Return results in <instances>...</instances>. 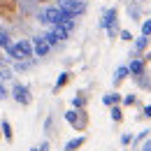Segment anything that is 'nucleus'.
I'll use <instances>...</instances> for the list:
<instances>
[{"label":"nucleus","mask_w":151,"mask_h":151,"mask_svg":"<svg viewBox=\"0 0 151 151\" xmlns=\"http://www.w3.org/2000/svg\"><path fill=\"white\" fill-rule=\"evenodd\" d=\"M5 54L12 58V60H17V63H19V60H30V58H35L33 42H30V40H26V37L19 40V42H14V44H12Z\"/></svg>","instance_id":"1"},{"label":"nucleus","mask_w":151,"mask_h":151,"mask_svg":"<svg viewBox=\"0 0 151 151\" xmlns=\"http://www.w3.org/2000/svg\"><path fill=\"white\" fill-rule=\"evenodd\" d=\"M68 17H70V14H68V12H63L58 5H51V7H44V9L40 12L37 21L51 28V26H58V23H63V21L68 19ZM72 19H75V17H72Z\"/></svg>","instance_id":"2"},{"label":"nucleus","mask_w":151,"mask_h":151,"mask_svg":"<svg viewBox=\"0 0 151 151\" xmlns=\"http://www.w3.org/2000/svg\"><path fill=\"white\" fill-rule=\"evenodd\" d=\"M63 119L75 128V130H86L88 128V112L86 109H75V107H70L68 112H63Z\"/></svg>","instance_id":"3"},{"label":"nucleus","mask_w":151,"mask_h":151,"mask_svg":"<svg viewBox=\"0 0 151 151\" xmlns=\"http://www.w3.org/2000/svg\"><path fill=\"white\" fill-rule=\"evenodd\" d=\"M9 98L21 105V107H28L30 102H33V93H30V88L26 86V84H21V81H14L12 84V88H9Z\"/></svg>","instance_id":"4"},{"label":"nucleus","mask_w":151,"mask_h":151,"mask_svg":"<svg viewBox=\"0 0 151 151\" xmlns=\"http://www.w3.org/2000/svg\"><path fill=\"white\" fill-rule=\"evenodd\" d=\"M58 7L63 12H68L70 17H75V19L86 12V2L84 0H58Z\"/></svg>","instance_id":"5"},{"label":"nucleus","mask_w":151,"mask_h":151,"mask_svg":"<svg viewBox=\"0 0 151 151\" xmlns=\"http://www.w3.org/2000/svg\"><path fill=\"white\" fill-rule=\"evenodd\" d=\"M33 42V51H35V58H44L51 54V44L44 40V35H35V37L30 40Z\"/></svg>","instance_id":"6"},{"label":"nucleus","mask_w":151,"mask_h":151,"mask_svg":"<svg viewBox=\"0 0 151 151\" xmlns=\"http://www.w3.org/2000/svg\"><path fill=\"white\" fill-rule=\"evenodd\" d=\"M19 14L17 0H0V19H14Z\"/></svg>","instance_id":"7"},{"label":"nucleus","mask_w":151,"mask_h":151,"mask_svg":"<svg viewBox=\"0 0 151 151\" xmlns=\"http://www.w3.org/2000/svg\"><path fill=\"white\" fill-rule=\"evenodd\" d=\"M114 23H119V9H116V7H109V9H105L102 17H100V28L107 30V28L114 26Z\"/></svg>","instance_id":"8"},{"label":"nucleus","mask_w":151,"mask_h":151,"mask_svg":"<svg viewBox=\"0 0 151 151\" xmlns=\"http://www.w3.org/2000/svg\"><path fill=\"white\" fill-rule=\"evenodd\" d=\"M128 70H130L132 79H139L142 75H147V60H142V58H132L130 63H128Z\"/></svg>","instance_id":"9"},{"label":"nucleus","mask_w":151,"mask_h":151,"mask_svg":"<svg viewBox=\"0 0 151 151\" xmlns=\"http://www.w3.org/2000/svg\"><path fill=\"white\" fill-rule=\"evenodd\" d=\"M130 77V70H128V65H119L116 70H114V77H112V84H114V88H119L126 79Z\"/></svg>","instance_id":"10"},{"label":"nucleus","mask_w":151,"mask_h":151,"mask_svg":"<svg viewBox=\"0 0 151 151\" xmlns=\"http://www.w3.org/2000/svg\"><path fill=\"white\" fill-rule=\"evenodd\" d=\"M149 42L151 37H147V35H139V37H135V51H132V58H139L147 49H149Z\"/></svg>","instance_id":"11"},{"label":"nucleus","mask_w":151,"mask_h":151,"mask_svg":"<svg viewBox=\"0 0 151 151\" xmlns=\"http://www.w3.org/2000/svg\"><path fill=\"white\" fill-rule=\"evenodd\" d=\"M84 144H86V135L81 132V135H77V137H72V139H68V142L63 144V151H79Z\"/></svg>","instance_id":"12"},{"label":"nucleus","mask_w":151,"mask_h":151,"mask_svg":"<svg viewBox=\"0 0 151 151\" xmlns=\"http://www.w3.org/2000/svg\"><path fill=\"white\" fill-rule=\"evenodd\" d=\"M70 81H72V72H70V70L60 72V75H58V79H56V84H54V93H60V91H63Z\"/></svg>","instance_id":"13"},{"label":"nucleus","mask_w":151,"mask_h":151,"mask_svg":"<svg viewBox=\"0 0 151 151\" xmlns=\"http://www.w3.org/2000/svg\"><path fill=\"white\" fill-rule=\"evenodd\" d=\"M121 102H123V95L119 91H109V93L102 95V105L105 107H114V105H121Z\"/></svg>","instance_id":"14"},{"label":"nucleus","mask_w":151,"mask_h":151,"mask_svg":"<svg viewBox=\"0 0 151 151\" xmlns=\"http://www.w3.org/2000/svg\"><path fill=\"white\" fill-rule=\"evenodd\" d=\"M0 130H2V139H5L7 144H12V142H14V130H12V123H9L7 119H2V121H0Z\"/></svg>","instance_id":"15"},{"label":"nucleus","mask_w":151,"mask_h":151,"mask_svg":"<svg viewBox=\"0 0 151 151\" xmlns=\"http://www.w3.org/2000/svg\"><path fill=\"white\" fill-rule=\"evenodd\" d=\"M86 105H88V93L86 91H77V95L72 98V107L75 109H86Z\"/></svg>","instance_id":"16"},{"label":"nucleus","mask_w":151,"mask_h":151,"mask_svg":"<svg viewBox=\"0 0 151 151\" xmlns=\"http://www.w3.org/2000/svg\"><path fill=\"white\" fill-rule=\"evenodd\" d=\"M149 137H151V130H149V128H144V130L139 132V135H135V137H132L130 149H137V147H142V142H144V139H149Z\"/></svg>","instance_id":"17"},{"label":"nucleus","mask_w":151,"mask_h":151,"mask_svg":"<svg viewBox=\"0 0 151 151\" xmlns=\"http://www.w3.org/2000/svg\"><path fill=\"white\" fill-rule=\"evenodd\" d=\"M109 116L114 123H123V105H114L109 107Z\"/></svg>","instance_id":"18"},{"label":"nucleus","mask_w":151,"mask_h":151,"mask_svg":"<svg viewBox=\"0 0 151 151\" xmlns=\"http://www.w3.org/2000/svg\"><path fill=\"white\" fill-rule=\"evenodd\" d=\"M12 44H14V42H12V37H9L7 33H2V30H0V51H7Z\"/></svg>","instance_id":"19"},{"label":"nucleus","mask_w":151,"mask_h":151,"mask_svg":"<svg viewBox=\"0 0 151 151\" xmlns=\"http://www.w3.org/2000/svg\"><path fill=\"white\" fill-rule=\"evenodd\" d=\"M44 40H47V42L51 44V49H54V47H58V44H60V40H58V35H56V33H54V30H51V28H49V30L44 33Z\"/></svg>","instance_id":"20"},{"label":"nucleus","mask_w":151,"mask_h":151,"mask_svg":"<svg viewBox=\"0 0 151 151\" xmlns=\"http://www.w3.org/2000/svg\"><path fill=\"white\" fill-rule=\"evenodd\" d=\"M123 107H135L137 105V95L135 93H128V95H123V102H121Z\"/></svg>","instance_id":"21"},{"label":"nucleus","mask_w":151,"mask_h":151,"mask_svg":"<svg viewBox=\"0 0 151 151\" xmlns=\"http://www.w3.org/2000/svg\"><path fill=\"white\" fill-rule=\"evenodd\" d=\"M128 14L132 17V21H139V9H137V0H135L132 5H128Z\"/></svg>","instance_id":"22"},{"label":"nucleus","mask_w":151,"mask_h":151,"mask_svg":"<svg viewBox=\"0 0 151 151\" xmlns=\"http://www.w3.org/2000/svg\"><path fill=\"white\" fill-rule=\"evenodd\" d=\"M139 30H142V35H147V37H151V19H144V21H142V26H139Z\"/></svg>","instance_id":"23"},{"label":"nucleus","mask_w":151,"mask_h":151,"mask_svg":"<svg viewBox=\"0 0 151 151\" xmlns=\"http://www.w3.org/2000/svg\"><path fill=\"white\" fill-rule=\"evenodd\" d=\"M44 132H47V135H51V132H54V116H51V114L44 119Z\"/></svg>","instance_id":"24"},{"label":"nucleus","mask_w":151,"mask_h":151,"mask_svg":"<svg viewBox=\"0 0 151 151\" xmlns=\"http://www.w3.org/2000/svg\"><path fill=\"white\" fill-rule=\"evenodd\" d=\"M119 33H121V28H119V23H114V26H109V28H107V35H109V40L119 37Z\"/></svg>","instance_id":"25"},{"label":"nucleus","mask_w":151,"mask_h":151,"mask_svg":"<svg viewBox=\"0 0 151 151\" xmlns=\"http://www.w3.org/2000/svg\"><path fill=\"white\" fill-rule=\"evenodd\" d=\"M119 37L123 40V42H135V37H132L130 30H126V28H121V33H119Z\"/></svg>","instance_id":"26"},{"label":"nucleus","mask_w":151,"mask_h":151,"mask_svg":"<svg viewBox=\"0 0 151 151\" xmlns=\"http://www.w3.org/2000/svg\"><path fill=\"white\" fill-rule=\"evenodd\" d=\"M132 137H135V135L123 132V135H121V144H123V147H130V144H132Z\"/></svg>","instance_id":"27"},{"label":"nucleus","mask_w":151,"mask_h":151,"mask_svg":"<svg viewBox=\"0 0 151 151\" xmlns=\"http://www.w3.org/2000/svg\"><path fill=\"white\" fill-rule=\"evenodd\" d=\"M49 149H51V144H49V139H44L42 144H37V147H33L30 151H49Z\"/></svg>","instance_id":"28"},{"label":"nucleus","mask_w":151,"mask_h":151,"mask_svg":"<svg viewBox=\"0 0 151 151\" xmlns=\"http://www.w3.org/2000/svg\"><path fill=\"white\" fill-rule=\"evenodd\" d=\"M139 119H151V105H144V107H142V114H139Z\"/></svg>","instance_id":"29"},{"label":"nucleus","mask_w":151,"mask_h":151,"mask_svg":"<svg viewBox=\"0 0 151 151\" xmlns=\"http://www.w3.org/2000/svg\"><path fill=\"white\" fill-rule=\"evenodd\" d=\"M7 98H9V91H7V86L0 81V100H7Z\"/></svg>","instance_id":"30"},{"label":"nucleus","mask_w":151,"mask_h":151,"mask_svg":"<svg viewBox=\"0 0 151 151\" xmlns=\"http://www.w3.org/2000/svg\"><path fill=\"white\" fill-rule=\"evenodd\" d=\"M139 151H151V137L142 142V149H139Z\"/></svg>","instance_id":"31"},{"label":"nucleus","mask_w":151,"mask_h":151,"mask_svg":"<svg viewBox=\"0 0 151 151\" xmlns=\"http://www.w3.org/2000/svg\"><path fill=\"white\" fill-rule=\"evenodd\" d=\"M2 68H5V60H2V56H0V70H2Z\"/></svg>","instance_id":"32"},{"label":"nucleus","mask_w":151,"mask_h":151,"mask_svg":"<svg viewBox=\"0 0 151 151\" xmlns=\"http://www.w3.org/2000/svg\"><path fill=\"white\" fill-rule=\"evenodd\" d=\"M0 139H2V130H0Z\"/></svg>","instance_id":"33"},{"label":"nucleus","mask_w":151,"mask_h":151,"mask_svg":"<svg viewBox=\"0 0 151 151\" xmlns=\"http://www.w3.org/2000/svg\"><path fill=\"white\" fill-rule=\"evenodd\" d=\"M137 2H144V0H137Z\"/></svg>","instance_id":"34"}]
</instances>
